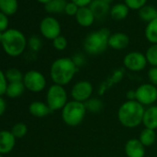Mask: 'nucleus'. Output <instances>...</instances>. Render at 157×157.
<instances>
[{
  "instance_id": "473e14b6",
  "label": "nucleus",
  "mask_w": 157,
  "mask_h": 157,
  "mask_svg": "<svg viewBox=\"0 0 157 157\" xmlns=\"http://www.w3.org/2000/svg\"><path fill=\"white\" fill-rule=\"evenodd\" d=\"M8 80L6 78V74L0 69V96L6 94L8 88Z\"/></svg>"
},
{
  "instance_id": "79ce46f5",
  "label": "nucleus",
  "mask_w": 157,
  "mask_h": 157,
  "mask_svg": "<svg viewBox=\"0 0 157 157\" xmlns=\"http://www.w3.org/2000/svg\"><path fill=\"white\" fill-rule=\"evenodd\" d=\"M3 35H4V33H1V32H0V43H2V40H3Z\"/></svg>"
},
{
  "instance_id": "a878e982",
  "label": "nucleus",
  "mask_w": 157,
  "mask_h": 157,
  "mask_svg": "<svg viewBox=\"0 0 157 157\" xmlns=\"http://www.w3.org/2000/svg\"><path fill=\"white\" fill-rule=\"evenodd\" d=\"M84 104H85L87 112L89 111L92 114L100 113L104 108V103L99 98H91Z\"/></svg>"
},
{
  "instance_id": "f3484780",
  "label": "nucleus",
  "mask_w": 157,
  "mask_h": 157,
  "mask_svg": "<svg viewBox=\"0 0 157 157\" xmlns=\"http://www.w3.org/2000/svg\"><path fill=\"white\" fill-rule=\"evenodd\" d=\"M142 124L144 128L157 129V105H151L145 108Z\"/></svg>"
},
{
  "instance_id": "a211bd4d",
  "label": "nucleus",
  "mask_w": 157,
  "mask_h": 157,
  "mask_svg": "<svg viewBox=\"0 0 157 157\" xmlns=\"http://www.w3.org/2000/svg\"><path fill=\"white\" fill-rule=\"evenodd\" d=\"M29 112L32 116L36 117H44L47 115H49L52 111L47 105L46 103L41 102V101H35L33 102L29 106Z\"/></svg>"
},
{
  "instance_id": "ea45409f",
  "label": "nucleus",
  "mask_w": 157,
  "mask_h": 157,
  "mask_svg": "<svg viewBox=\"0 0 157 157\" xmlns=\"http://www.w3.org/2000/svg\"><path fill=\"white\" fill-rule=\"evenodd\" d=\"M6 110V102L5 100L0 96V117H1Z\"/></svg>"
},
{
  "instance_id": "393cba45",
  "label": "nucleus",
  "mask_w": 157,
  "mask_h": 157,
  "mask_svg": "<svg viewBox=\"0 0 157 157\" xmlns=\"http://www.w3.org/2000/svg\"><path fill=\"white\" fill-rule=\"evenodd\" d=\"M145 37L151 44H157V19L147 24L145 29Z\"/></svg>"
},
{
  "instance_id": "7ed1b4c3",
  "label": "nucleus",
  "mask_w": 157,
  "mask_h": 157,
  "mask_svg": "<svg viewBox=\"0 0 157 157\" xmlns=\"http://www.w3.org/2000/svg\"><path fill=\"white\" fill-rule=\"evenodd\" d=\"M111 36L107 28H102L98 31L90 33L83 41V48L85 52L91 56H98L103 54L108 47V40Z\"/></svg>"
},
{
  "instance_id": "9b49d317",
  "label": "nucleus",
  "mask_w": 157,
  "mask_h": 157,
  "mask_svg": "<svg viewBox=\"0 0 157 157\" xmlns=\"http://www.w3.org/2000/svg\"><path fill=\"white\" fill-rule=\"evenodd\" d=\"M40 32L44 37L53 41L60 35L61 26L55 18L46 17L40 23Z\"/></svg>"
},
{
  "instance_id": "b1692460",
  "label": "nucleus",
  "mask_w": 157,
  "mask_h": 157,
  "mask_svg": "<svg viewBox=\"0 0 157 157\" xmlns=\"http://www.w3.org/2000/svg\"><path fill=\"white\" fill-rule=\"evenodd\" d=\"M139 16L143 21L149 23L153 20L157 19V10L151 6L145 5L139 10Z\"/></svg>"
},
{
  "instance_id": "aec40b11",
  "label": "nucleus",
  "mask_w": 157,
  "mask_h": 157,
  "mask_svg": "<svg viewBox=\"0 0 157 157\" xmlns=\"http://www.w3.org/2000/svg\"><path fill=\"white\" fill-rule=\"evenodd\" d=\"M67 2L66 0H51L50 2L44 5V10L48 13L57 14L65 12V9Z\"/></svg>"
},
{
  "instance_id": "72a5a7b5",
  "label": "nucleus",
  "mask_w": 157,
  "mask_h": 157,
  "mask_svg": "<svg viewBox=\"0 0 157 157\" xmlns=\"http://www.w3.org/2000/svg\"><path fill=\"white\" fill-rule=\"evenodd\" d=\"M29 46L33 51H35V52L39 51L42 47V42L40 38L37 36L31 37V39L29 40Z\"/></svg>"
},
{
  "instance_id": "7c9ffc66",
  "label": "nucleus",
  "mask_w": 157,
  "mask_h": 157,
  "mask_svg": "<svg viewBox=\"0 0 157 157\" xmlns=\"http://www.w3.org/2000/svg\"><path fill=\"white\" fill-rule=\"evenodd\" d=\"M147 0H125V4L128 9L131 10H140L146 5Z\"/></svg>"
},
{
  "instance_id": "2eb2a0df",
  "label": "nucleus",
  "mask_w": 157,
  "mask_h": 157,
  "mask_svg": "<svg viewBox=\"0 0 157 157\" xmlns=\"http://www.w3.org/2000/svg\"><path fill=\"white\" fill-rule=\"evenodd\" d=\"M129 44L128 36L124 33H116L111 34L108 40V47L114 50H123Z\"/></svg>"
},
{
  "instance_id": "0eeeda50",
  "label": "nucleus",
  "mask_w": 157,
  "mask_h": 157,
  "mask_svg": "<svg viewBox=\"0 0 157 157\" xmlns=\"http://www.w3.org/2000/svg\"><path fill=\"white\" fill-rule=\"evenodd\" d=\"M23 84L27 90L33 93H40L46 86V78L43 73L37 70H30L23 76Z\"/></svg>"
},
{
  "instance_id": "f03ea898",
  "label": "nucleus",
  "mask_w": 157,
  "mask_h": 157,
  "mask_svg": "<svg viewBox=\"0 0 157 157\" xmlns=\"http://www.w3.org/2000/svg\"><path fill=\"white\" fill-rule=\"evenodd\" d=\"M78 70L72 58L60 57L56 59L50 67V77L54 84L65 86L68 84Z\"/></svg>"
},
{
  "instance_id": "e433bc0d",
  "label": "nucleus",
  "mask_w": 157,
  "mask_h": 157,
  "mask_svg": "<svg viewBox=\"0 0 157 157\" xmlns=\"http://www.w3.org/2000/svg\"><path fill=\"white\" fill-rule=\"evenodd\" d=\"M92 1H93V0H71V2L76 4L78 8L87 7V6H89L91 4Z\"/></svg>"
},
{
  "instance_id": "ddd939ff",
  "label": "nucleus",
  "mask_w": 157,
  "mask_h": 157,
  "mask_svg": "<svg viewBox=\"0 0 157 157\" xmlns=\"http://www.w3.org/2000/svg\"><path fill=\"white\" fill-rule=\"evenodd\" d=\"M16 143V138L11 131H0V154L10 152Z\"/></svg>"
},
{
  "instance_id": "4468645a",
  "label": "nucleus",
  "mask_w": 157,
  "mask_h": 157,
  "mask_svg": "<svg viewBox=\"0 0 157 157\" xmlns=\"http://www.w3.org/2000/svg\"><path fill=\"white\" fill-rule=\"evenodd\" d=\"M89 8L97 20L105 18L111 10L109 4L106 3L105 0H93L89 5Z\"/></svg>"
},
{
  "instance_id": "a19ab883",
  "label": "nucleus",
  "mask_w": 157,
  "mask_h": 157,
  "mask_svg": "<svg viewBox=\"0 0 157 157\" xmlns=\"http://www.w3.org/2000/svg\"><path fill=\"white\" fill-rule=\"evenodd\" d=\"M37 1L38 2H40V3H43V4H47L48 2H50L51 1V0H37Z\"/></svg>"
},
{
  "instance_id": "f8f14e48",
  "label": "nucleus",
  "mask_w": 157,
  "mask_h": 157,
  "mask_svg": "<svg viewBox=\"0 0 157 157\" xmlns=\"http://www.w3.org/2000/svg\"><path fill=\"white\" fill-rule=\"evenodd\" d=\"M125 153L127 157H144L145 146L140 141L139 139H129L125 143Z\"/></svg>"
},
{
  "instance_id": "423d86ee",
  "label": "nucleus",
  "mask_w": 157,
  "mask_h": 157,
  "mask_svg": "<svg viewBox=\"0 0 157 157\" xmlns=\"http://www.w3.org/2000/svg\"><path fill=\"white\" fill-rule=\"evenodd\" d=\"M67 94L64 86L53 84L46 94V104L51 111L62 110L67 103Z\"/></svg>"
},
{
  "instance_id": "39448f33",
  "label": "nucleus",
  "mask_w": 157,
  "mask_h": 157,
  "mask_svg": "<svg viewBox=\"0 0 157 157\" xmlns=\"http://www.w3.org/2000/svg\"><path fill=\"white\" fill-rule=\"evenodd\" d=\"M61 111L62 119L68 127H77L82 124L87 113L84 103L74 100L68 101Z\"/></svg>"
},
{
  "instance_id": "4c0bfd02",
  "label": "nucleus",
  "mask_w": 157,
  "mask_h": 157,
  "mask_svg": "<svg viewBox=\"0 0 157 157\" xmlns=\"http://www.w3.org/2000/svg\"><path fill=\"white\" fill-rule=\"evenodd\" d=\"M72 60L74 61L75 65L78 67H80L82 65H83V62H84L85 59H84L83 56H82V55H76V56H74V57L72 58Z\"/></svg>"
},
{
  "instance_id": "20e7f679",
  "label": "nucleus",
  "mask_w": 157,
  "mask_h": 157,
  "mask_svg": "<svg viewBox=\"0 0 157 157\" xmlns=\"http://www.w3.org/2000/svg\"><path fill=\"white\" fill-rule=\"evenodd\" d=\"M1 44L4 51L9 56H18L25 50L27 41L21 32L16 29H10L4 33Z\"/></svg>"
},
{
  "instance_id": "6ab92c4d",
  "label": "nucleus",
  "mask_w": 157,
  "mask_h": 157,
  "mask_svg": "<svg viewBox=\"0 0 157 157\" xmlns=\"http://www.w3.org/2000/svg\"><path fill=\"white\" fill-rule=\"evenodd\" d=\"M156 138H157V135H156V132L154 129H151V128H144L140 135H139V140L145 146V147H150L151 146L155 140H156Z\"/></svg>"
},
{
  "instance_id": "dca6fc26",
  "label": "nucleus",
  "mask_w": 157,
  "mask_h": 157,
  "mask_svg": "<svg viewBox=\"0 0 157 157\" xmlns=\"http://www.w3.org/2000/svg\"><path fill=\"white\" fill-rule=\"evenodd\" d=\"M77 22L82 27H90L94 22L95 17L89 7L80 8L76 14Z\"/></svg>"
},
{
  "instance_id": "4be33fe9",
  "label": "nucleus",
  "mask_w": 157,
  "mask_h": 157,
  "mask_svg": "<svg viewBox=\"0 0 157 157\" xmlns=\"http://www.w3.org/2000/svg\"><path fill=\"white\" fill-rule=\"evenodd\" d=\"M25 89L26 88H25V86L23 84V82H10L8 84L6 94L10 98H17V97H20L23 94Z\"/></svg>"
},
{
  "instance_id": "c756f323",
  "label": "nucleus",
  "mask_w": 157,
  "mask_h": 157,
  "mask_svg": "<svg viewBox=\"0 0 157 157\" xmlns=\"http://www.w3.org/2000/svg\"><path fill=\"white\" fill-rule=\"evenodd\" d=\"M53 45L54 47L58 50V51H63L67 48V39L62 36V35H59L58 37H56V39L53 40Z\"/></svg>"
},
{
  "instance_id": "c9c22d12",
  "label": "nucleus",
  "mask_w": 157,
  "mask_h": 157,
  "mask_svg": "<svg viewBox=\"0 0 157 157\" xmlns=\"http://www.w3.org/2000/svg\"><path fill=\"white\" fill-rule=\"evenodd\" d=\"M9 27V19L8 16L0 11V32L5 33Z\"/></svg>"
},
{
  "instance_id": "2f4dec72",
  "label": "nucleus",
  "mask_w": 157,
  "mask_h": 157,
  "mask_svg": "<svg viewBox=\"0 0 157 157\" xmlns=\"http://www.w3.org/2000/svg\"><path fill=\"white\" fill-rule=\"evenodd\" d=\"M149 83L157 87V67H151L147 72Z\"/></svg>"
},
{
  "instance_id": "9d476101",
  "label": "nucleus",
  "mask_w": 157,
  "mask_h": 157,
  "mask_svg": "<svg viewBox=\"0 0 157 157\" xmlns=\"http://www.w3.org/2000/svg\"><path fill=\"white\" fill-rule=\"evenodd\" d=\"M147 58L144 54L133 51L128 53L123 58V65L125 68L132 72H140L147 66Z\"/></svg>"
},
{
  "instance_id": "bb28decb",
  "label": "nucleus",
  "mask_w": 157,
  "mask_h": 157,
  "mask_svg": "<svg viewBox=\"0 0 157 157\" xmlns=\"http://www.w3.org/2000/svg\"><path fill=\"white\" fill-rule=\"evenodd\" d=\"M23 74L21 70L15 67H11L7 70L6 72V78L9 82H18L23 81Z\"/></svg>"
},
{
  "instance_id": "cd10ccee",
  "label": "nucleus",
  "mask_w": 157,
  "mask_h": 157,
  "mask_svg": "<svg viewBox=\"0 0 157 157\" xmlns=\"http://www.w3.org/2000/svg\"><path fill=\"white\" fill-rule=\"evenodd\" d=\"M145 56L148 64L151 67H157V44H151L146 51Z\"/></svg>"
},
{
  "instance_id": "c85d7f7f",
  "label": "nucleus",
  "mask_w": 157,
  "mask_h": 157,
  "mask_svg": "<svg viewBox=\"0 0 157 157\" xmlns=\"http://www.w3.org/2000/svg\"><path fill=\"white\" fill-rule=\"evenodd\" d=\"M28 128L24 123H17L12 127L11 132L15 138H22L27 134Z\"/></svg>"
},
{
  "instance_id": "f257e3e1",
  "label": "nucleus",
  "mask_w": 157,
  "mask_h": 157,
  "mask_svg": "<svg viewBox=\"0 0 157 157\" xmlns=\"http://www.w3.org/2000/svg\"><path fill=\"white\" fill-rule=\"evenodd\" d=\"M144 111V106L136 100H127L118 108L117 119L123 127L135 128L142 124Z\"/></svg>"
},
{
  "instance_id": "412c9836",
  "label": "nucleus",
  "mask_w": 157,
  "mask_h": 157,
  "mask_svg": "<svg viewBox=\"0 0 157 157\" xmlns=\"http://www.w3.org/2000/svg\"><path fill=\"white\" fill-rule=\"evenodd\" d=\"M128 14V8L126 4H116L110 10V15L115 21H122L127 18Z\"/></svg>"
},
{
  "instance_id": "6e6552de",
  "label": "nucleus",
  "mask_w": 157,
  "mask_h": 157,
  "mask_svg": "<svg viewBox=\"0 0 157 157\" xmlns=\"http://www.w3.org/2000/svg\"><path fill=\"white\" fill-rule=\"evenodd\" d=\"M136 101L143 106H151L157 101V87L151 83H143L136 90Z\"/></svg>"
},
{
  "instance_id": "58836bf2",
  "label": "nucleus",
  "mask_w": 157,
  "mask_h": 157,
  "mask_svg": "<svg viewBox=\"0 0 157 157\" xmlns=\"http://www.w3.org/2000/svg\"><path fill=\"white\" fill-rule=\"evenodd\" d=\"M126 96H127L128 100H129V101L136 100V91H133V90L128 91L126 94Z\"/></svg>"
},
{
  "instance_id": "c03bdc74",
  "label": "nucleus",
  "mask_w": 157,
  "mask_h": 157,
  "mask_svg": "<svg viewBox=\"0 0 157 157\" xmlns=\"http://www.w3.org/2000/svg\"><path fill=\"white\" fill-rule=\"evenodd\" d=\"M0 157H3V156H2V154H0Z\"/></svg>"
},
{
  "instance_id": "5701e85b",
  "label": "nucleus",
  "mask_w": 157,
  "mask_h": 157,
  "mask_svg": "<svg viewBox=\"0 0 157 157\" xmlns=\"http://www.w3.org/2000/svg\"><path fill=\"white\" fill-rule=\"evenodd\" d=\"M18 6V0H0V11L7 16L15 14Z\"/></svg>"
},
{
  "instance_id": "f704fd0d",
  "label": "nucleus",
  "mask_w": 157,
  "mask_h": 157,
  "mask_svg": "<svg viewBox=\"0 0 157 157\" xmlns=\"http://www.w3.org/2000/svg\"><path fill=\"white\" fill-rule=\"evenodd\" d=\"M78 8L76 4H74L73 2H69L67 4L66 6V9H65V13L68 16H76L78 10Z\"/></svg>"
},
{
  "instance_id": "1a4fd4ad",
  "label": "nucleus",
  "mask_w": 157,
  "mask_h": 157,
  "mask_svg": "<svg viewBox=\"0 0 157 157\" xmlns=\"http://www.w3.org/2000/svg\"><path fill=\"white\" fill-rule=\"evenodd\" d=\"M94 86L89 81H78L71 88L70 95L72 100L85 103L92 98Z\"/></svg>"
},
{
  "instance_id": "37998d69",
  "label": "nucleus",
  "mask_w": 157,
  "mask_h": 157,
  "mask_svg": "<svg viewBox=\"0 0 157 157\" xmlns=\"http://www.w3.org/2000/svg\"><path fill=\"white\" fill-rule=\"evenodd\" d=\"M105 1L106 3H108V4H110L111 2H113V1H114V0H105Z\"/></svg>"
}]
</instances>
